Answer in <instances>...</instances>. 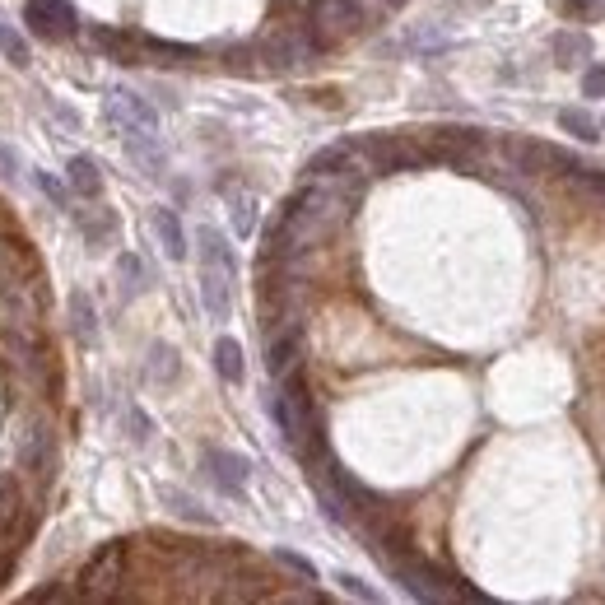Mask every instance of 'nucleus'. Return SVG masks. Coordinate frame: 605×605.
I'll use <instances>...</instances> for the list:
<instances>
[{"instance_id":"14","label":"nucleus","mask_w":605,"mask_h":605,"mask_svg":"<svg viewBox=\"0 0 605 605\" xmlns=\"http://www.w3.org/2000/svg\"><path fill=\"white\" fill-rule=\"evenodd\" d=\"M89 42H94V47H98L103 56L121 61V66H135V61H140V38H131V33H121V28L94 24V28H89Z\"/></svg>"},{"instance_id":"19","label":"nucleus","mask_w":605,"mask_h":605,"mask_svg":"<svg viewBox=\"0 0 605 605\" xmlns=\"http://www.w3.org/2000/svg\"><path fill=\"white\" fill-rule=\"evenodd\" d=\"M215 373L229 382V387H242L247 377V363H242V345L233 336H219L215 340Z\"/></svg>"},{"instance_id":"35","label":"nucleus","mask_w":605,"mask_h":605,"mask_svg":"<svg viewBox=\"0 0 605 605\" xmlns=\"http://www.w3.org/2000/svg\"><path fill=\"white\" fill-rule=\"evenodd\" d=\"M582 94L587 98H605V66H592L582 75Z\"/></svg>"},{"instance_id":"10","label":"nucleus","mask_w":605,"mask_h":605,"mask_svg":"<svg viewBox=\"0 0 605 605\" xmlns=\"http://www.w3.org/2000/svg\"><path fill=\"white\" fill-rule=\"evenodd\" d=\"M75 224H80V238L89 252H108L112 242H117V229L121 219L112 205H98V210H75Z\"/></svg>"},{"instance_id":"16","label":"nucleus","mask_w":605,"mask_h":605,"mask_svg":"<svg viewBox=\"0 0 605 605\" xmlns=\"http://www.w3.org/2000/svg\"><path fill=\"white\" fill-rule=\"evenodd\" d=\"M354 159H359L354 140H345V145H326V149L312 154L303 173H308V177H340V173H350V168H354Z\"/></svg>"},{"instance_id":"39","label":"nucleus","mask_w":605,"mask_h":605,"mask_svg":"<svg viewBox=\"0 0 605 605\" xmlns=\"http://www.w3.org/2000/svg\"><path fill=\"white\" fill-rule=\"evenodd\" d=\"M14 573V554H0V587H5V578Z\"/></svg>"},{"instance_id":"11","label":"nucleus","mask_w":605,"mask_h":605,"mask_svg":"<svg viewBox=\"0 0 605 605\" xmlns=\"http://www.w3.org/2000/svg\"><path fill=\"white\" fill-rule=\"evenodd\" d=\"M121 140H126V159H131L140 173H145V177H163V168H168V154H163L159 135H154V131H126Z\"/></svg>"},{"instance_id":"17","label":"nucleus","mask_w":605,"mask_h":605,"mask_svg":"<svg viewBox=\"0 0 605 605\" xmlns=\"http://www.w3.org/2000/svg\"><path fill=\"white\" fill-rule=\"evenodd\" d=\"M149 224H154V238H159V247L173 261H182L187 256V229H182V219H177V210H168V205H159L154 215H149Z\"/></svg>"},{"instance_id":"18","label":"nucleus","mask_w":605,"mask_h":605,"mask_svg":"<svg viewBox=\"0 0 605 605\" xmlns=\"http://www.w3.org/2000/svg\"><path fill=\"white\" fill-rule=\"evenodd\" d=\"M70 331H75L80 345H94L98 340V308H94V298H89V289H70Z\"/></svg>"},{"instance_id":"12","label":"nucleus","mask_w":605,"mask_h":605,"mask_svg":"<svg viewBox=\"0 0 605 605\" xmlns=\"http://www.w3.org/2000/svg\"><path fill=\"white\" fill-rule=\"evenodd\" d=\"M298 354H303V326L289 322L280 336H270V345H266V368H270V377L294 373V368H298Z\"/></svg>"},{"instance_id":"26","label":"nucleus","mask_w":605,"mask_h":605,"mask_svg":"<svg viewBox=\"0 0 605 605\" xmlns=\"http://www.w3.org/2000/svg\"><path fill=\"white\" fill-rule=\"evenodd\" d=\"M163 503H168V508H173L177 517H187V522H201V526H210V522H215V517H210V512H205L201 503H196V498L177 494V489H168V494H163Z\"/></svg>"},{"instance_id":"24","label":"nucleus","mask_w":605,"mask_h":605,"mask_svg":"<svg viewBox=\"0 0 605 605\" xmlns=\"http://www.w3.org/2000/svg\"><path fill=\"white\" fill-rule=\"evenodd\" d=\"M177 368H182V363H177V350H168V345H154V350H149V377H154V382H173Z\"/></svg>"},{"instance_id":"32","label":"nucleus","mask_w":605,"mask_h":605,"mask_svg":"<svg viewBox=\"0 0 605 605\" xmlns=\"http://www.w3.org/2000/svg\"><path fill=\"white\" fill-rule=\"evenodd\" d=\"M573 182H578V191H587V196L605 201V173H596V168H578V173H573Z\"/></svg>"},{"instance_id":"1","label":"nucleus","mask_w":605,"mask_h":605,"mask_svg":"<svg viewBox=\"0 0 605 605\" xmlns=\"http://www.w3.org/2000/svg\"><path fill=\"white\" fill-rule=\"evenodd\" d=\"M270 419H275V429L284 433L289 452H298V457H308V461L322 457V424H317L312 391H308V382H303L298 368L280 377V391L270 396Z\"/></svg>"},{"instance_id":"29","label":"nucleus","mask_w":605,"mask_h":605,"mask_svg":"<svg viewBox=\"0 0 605 605\" xmlns=\"http://www.w3.org/2000/svg\"><path fill=\"white\" fill-rule=\"evenodd\" d=\"M233 233H238V238H252L256 233V201L252 196H233Z\"/></svg>"},{"instance_id":"36","label":"nucleus","mask_w":605,"mask_h":605,"mask_svg":"<svg viewBox=\"0 0 605 605\" xmlns=\"http://www.w3.org/2000/svg\"><path fill=\"white\" fill-rule=\"evenodd\" d=\"M410 47H415V52H443L447 38H438V33H429V28H424V33H415V38H410Z\"/></svg>"},{"instance_id":"15","label":"nucleus","mask_w":605,"mask_h":605,"mask_svg":"<svg viewBox=\"0 0 605 605\" xmlns=\"http://www.w3.org/2000/svg\"><path fill=\"white\" fill-rule=\"evenodd\" d=\"M66 187L75 201H98V196H103V168H98L89 154H75L66 168Z\"/></svg>"},{"instance_id":"7","label":"nucleus","mask_w":605,"mask_h":605,"mask_svg":"<svg viewBox=\"0 0 605 605\" xmlns=\"http://www.w3.org/2000/svg\"><path fill=\"white\" fill-rule=\"evenodd\" d=\"M103 117H108V126L117 135H126V131H159V112L145 103V94H131V89H117V94L108 98Z\"/></svg>"},{"instance_id":"23","label":"nucleus","mask_w":605,"mask_h":605,"mask_svg":"<svg viewBox=\"0 0 605 605\" xmlns=\"http://www.w3.org/2000/svg\"><path fill=\"white\" fill-rule=\"evenodd\" d=\"M117 280H121V294L131 298V294H140L145 289V266H140V256H117Z\"/></svg>"},{"instance_id":"31","label":"nucleus","mask_w":605,"mask_h":605,"mask_svg":"<svg viewBox=\"0 0 605 605\" xmlns=\"http://www.w3.org/2000/svg\"><path fill=\"white\" fill-rule=\"evenodd\" d=\"M126 429H131V443H140V447L154 438V424H149V415L140 410V405H131V410H126Z\"/></svg>"},{"instance_id":"40","label":"nucleus","mask_w":605,"mask_h":605,"mask_svg":"<svg viewBox=\"0 0 605 605\" xmlns=\"http://www.w3.org/2000/svg\"><path fill=\"white\" fill-rule=\"evenodd\" d=\"M377 5H387V10H401V5H410V0H377Z\"/></svg>"},{"instance_id":"37","label":"nucleus","mask_w":605,"mask_h":605,"mask_svg":"<svg viewBox=\"0 0 605 605\" xmlns=\"http://www.w3.org/2000/svg\"><path fill=\"white\" fill-rule=\"evenodd\" d=\"M573 14H582V19H601L605 14V0H564Z\"/></svg>"},{"instance_id":"2","label":"nucleus","mask_w":605,"mask_h":605,"mask_svg":"<svg viewBox=\"0 0 605 605\" xmlns=\"http://www.w3.org/2000/svg\"><path fill=\"white\" fill-rule=\"evenodd\" d=\"M387 573L401 582V587L415 596V601H429V605H438V601H484V592H475V587H466V582H457V578H447L438 564H429V559H415V554L396 559Z\"/></svg>"},{"instance_id":"8","label":"nucleus","mask_w":605,"mask_h":605,"mask_svg":"<svg viewBox=\"0 0 605 605\" xmlns=\"http://www.w3.org/2000/svg\"><path fill=\"white\" fill-rule=\"evenodd\" d=\"M233 275L229 266H219V261H201V298H205V312L215 317V322H224L233 312Z\"/></svg>"},{"instance_id":"9","label":"nucleus","mask_w":605,"mask_h":605,"mask_svg":"<svg viewBox=\"0 0 605 605\" xmlns=\"http://www.w3.org/2000/svg\"><path fill=\"white\" fill-rule=\"evenodd\" d=\"M205 471H210V480L219 484V494L238 498L242 489H247V475H252V466H247L238 452H224V447H205Z\"/></svg>"},{"instance_id":"25","label":"nucleus","mask_w":605,"mask_h":605,"mask_svg":"<svg viewBox=\"0 0 605 605\" xmlns=\"http://www.w3.org/2000/svg\"><path fill=\"white\" fill-rule=\"evenodd\" d=\"M0 52H5V61H10L14 70H24L28 61H33V56H28V42L19 38L10 24H0Z\"/></svg>"},{"instance_id":"20","label":"nucleus","mask_w":605,"mask_h":605,"mask_svg":"<svg viewBox=\"0 0 605 605\" xmlns=\"http://www.w3.org/2000/svg\"><path fill=\"white\" fill-rule=\"evenodd\" d=\"M191 56H196V47H187V42L140 38V61H163V66H182V61H191Z\"/></svg>"},{"instance_id":"22","label":"nucleus","mask_w":605,"mask_h":605,"mask_svg":"<svg viewBox=\"0 0 605 605\" xmlns=\"http://www.w3.org/2000/svg\"><path fill=\"white\" fill-rule=\"evenodd\" d=\"M559 126H564L573 140H592V145L601 140V126H596L587 112H578V108H564V112H559Z\"/></svg>"},{"instance_id":"3","label":"nucleus","mask_w":605,"mask_h":605,"mask_svg":"<svg viewBox=\"0 0 605 605\" xmlns=\"http://www.w3.org/2000/svg\"><path fill=\"white\" fill-rule=\"evenodd\" d=\"M368 24V14H363L359 0H312V38H317V47H336V42L354 38L359 28Z\"/></svg>"},{"instance_id":"4","label":"nucleus","mask_w":605,"mask_h":605,"mask_svg":"<svg viewBox=\"0 0 605 605\" xmlns=\"http://www.w3.org/2000/svg\"><path fill=\"white\" fill-rule=\"evenodd\" d=\"M14 457H19V471H28L38 484H52V471H56V429H52V419H33L28 433L19 438V447H14Z\"/></svg>"},{"instance_id":"5","label":"nucleus","mask_w":605,"mask_h":605,"mask_svg":"<svg viewBox=\"0 0 605 605\" xmlns=\"http://www.w3.org/2000/svg\"><path fill=\"white\" fill-rule=\"evenodd\" d=\"M121 573H126V545L121 540H108L103 550L84 564V573H80V596H94V601H112L117 596V587H121Z\"/></svg>"},{"instance_id":"30","label":"nucleus","mask_w":605,"mask_h":605,"mask_svg":"<svg viewBox=\"0 0 605 605\" xmlns=\"http://www.w3.org/2000/svg\"><path fill=\"white\" fill-rule=\"evenodd\" d=\"M47 10H52V19L61 24V38H75L80 33V14H75V5L70 0H42Z\"/></svg>"},{"instance_id":"6","label":"nucleus","mask_w":605,"mask_h":605,"mask_svg":"<svg viewBox=\"0 0 605 605\" xmlns=\"http://www.w3.org/2000/svg\"><path fill=\"white\" fill-rule=\"evenodd\" d=\"M322 52L317 38H312L308 24H284L280 33H270V42L261 47V56L270 61V70H294V66H308L312 56Z\"/></svg>"},{"instance_id":"28","label":"nucleus","mask_w":605,"mask_h":605,"mask_svg":"<svg viewBox=\"0 0 605 605\" xmlns=\"http://www.w3.org/2000/svg\"><path fill=\"white\" fill-rule=\"evenodd\" d=\"M554 56H559L564 66H573L582 56H592V42L578 38V33H559V38H554Z\"/></svg>"},{"instance_id":"13","label":"nucleus","mask_w":605,"mask_h":605,"mask_svg":"<svg viewBox=\"0 0 605 605\" xmlns=\"http://www.w3.org/2000/svg\"><path fill=\"white\" fill-rule=\"evenodd\" d=\"M503 159H508L522 177L550 173V145H536V140H522V135H508V140H503Z\"/></svg>"},{"instance_id":"27","label":"nucleus","mask_w":605,"mask_h":605,"mask_svg":"<svg viewBox=\"0 0 605 605\" xmlns=\"http://www.w3.org/2000/svg\"><path fill=\"white\" fill-rule=\"evenodd\" d=\"M19 508H24V498H19V484L14 480H0V531H10L19 522Z\"/></svg>"},{"instance_id":"33","label":"nucleus","mask_w":605,"mask_h":605,"mask_svg":"<svg viewBox=\"0 0 605 605\" xmlns=\"http://www.w3.org/2000/svg\"><path fill=\"white\" fill-rule=\"evenodd\" d=\"M336 582H340V592H345V596H359V601H377L373 587H368L363 578H354V573H336Z\"/></svg>"},{"instance_id":"38","label":"nucleus","mask_w":605,"mask_h":605,"mask_svg":"<svg viewBox=\"0 0 605 605\" xmlns=\"http://www.w3.org/2000/svg\"><path fill=\"white\" fill-rule=\"evenodd\" d=\"M66 596H70V592L61 587V582H56V587H42V592H33L28 601H38V605H42V601H66Z\"/></svg>"},{"instance_id":"21","label":"nucleus","mask_w":605,"mask_h":605,"mask_svg":"<svg viewBox=\"0 0 605 605\" xmlns=\"http://www.w3.org/2000/svg\"><path fill=\"white\" fill-rule=\"evenodd\" d=\"M33 182H38V191L47 196V205H56V210L75 215V196H70V187L61 182V177H52L47 168H33Z\"/></svg>"},{"instance_id":"34","label":"nucleus","mask_w":605,"mask_h":605,"mask_svg":"<svg viewBox=\"0 0 605 605\" xmlns=\"http://www.w3.org/2000/svg\"><path fill=\"white\" fill-rule=\"evenodd\" d=\"M275 559H280L284 568H294V573H298V578H303V582H317V568H312L308 559H303V554H294V550H280V554H275Z\"/></svg>"}]
</instances>
